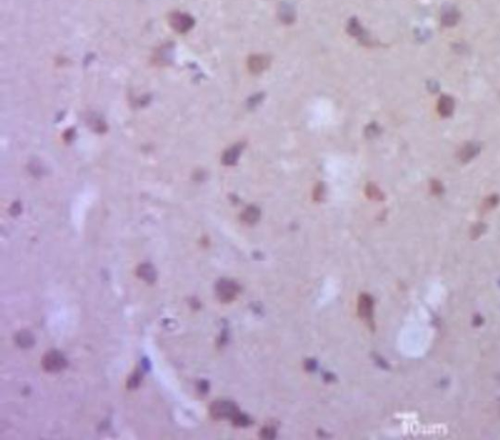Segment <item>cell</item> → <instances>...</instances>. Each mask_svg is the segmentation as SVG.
Masks as SVG:
<instances>
[{
  "label": "cell",
  "instance_id": "obj_1",
  "mask_svg": "<svg viewBox=\"0 0 500 440\" xmlns=\"http://www.w3.org/2000/svg\"><path fill=\"white\" fill-rule=\"evenodd\" d=\"M41 365L44 371L48 373H59L68 366V360L58 350L47 351L41 359Z\"/></svg>",
  "mask_w": 500,
  "mask_h": 440
},
{
  "label": "cell",
  "instance_id": "obj_2",
  "mask_svg": "<svg viewBox=\"0 0 500 440\" xmlns=\"http://www.w3.org/2000/svg\"><path fill=\"white\" fill-rule=\"evenodd\" d=\"M240 412L236 403L229 400H217L210 405V415L215 420H233Z\"/></svg>",
  "mask_w": 500,
  "mask_h": 440
},
{
  "label": "cell",
  "instance_id": "obj_3",
  "mask_svg": "<svg viewBox=\"0 0 500 440\" xmlns=\"http://www.w3.org/2000/svg\"><path fill=\"white\" fill-rule=\"evenodd\" d=\"M239 291L240 287L234 281L222 279L217 282L216 295L221 303H229L233 302Z\"/></svg>",
  "mask_w": 500,
  "mask_h": 440
},
{
  "label": "cell",
  "instance_id": "obj_4",
  "mask_svg": "<svg viewBox=\"0 0 500 440\" xmlns=\"http://www.w3.org/2000/svg\"><path fill=\"white\" fill-rule=\"evenodd\" d=\"M169 23L172 28L178 32H187L195 25V20L191 16L182 12H174L169 17Z\"/></svg>",
  "mask_w": 500,
  "mask_h": 440
},
{
  "label": "cell",
  "instance_id": "obj_5",
  "mask_svg": "<svg viewBox=\"0 0 500 440\" xmlns=\"http://www.w3.org/2000/svg\"><path fill=\"white\" fill-rule=\"evenodd\" d=\"M358 314L363 320L372 323L373 300L369 295L364 294L360 297L358 303Z\"/></svg>",
  "mask_w": 500,
  "mask_h": 440
},
{
  "label": "cell",
  "instance_id": "obj_6",
  "mask_svg": "<svg viewBox=\"0 0 500 440\" xmlns=\"http://www.w3.org/2000/svg\"><path fill=\"white\" fill-rule=\"evenodd\" d=\"M270 60L267 56L252 55L248 58L247 66L252 74H260L269 67Z\"/></svg>",
  "mask_w": 500,
  "mask_h": 440
},
{
  "label": "cell",
  "instance_id": "obj_7",
  "mask_svg": "<svg viewBox=\"0 0 500 440\" xmlns=\"http://www.w3.org/2000/svg\"><path fill=\"white\" fill-rule=\"evenodd\" d=\"M136 273L140 279L149 284L155 283L157 280V271L155 267L149 263H143L139 265Z\"/></svg>",
  "mask_w": 500,
  "mask_h": 440
},
{
  "label": "cell",
  "instance_id": "obj_8",
  "mask_svg": "<svg viewBox=\"0 0 500 440\" xmlns=\"http://www.w3.org/2000/svg\"><path fill=\"white\" fill-rule=\"evenodd\" d=\"M15 342L18 346H20L23 349H28L35 344L33 335L29 331L27 330L18 332L15 336Z\"/></svg>",
  "mask_w": 500,
  "mask_h": 440
},
{
  "label": "cell",
  "instance_id": "obj_9",
  "mask_svg": "<svg viewBox=\"0 0 500 440\" xmlns=\"http://www.w3.org/2000/svg\"><path fill=\"white\" fill-rule=\"evenodd\" d=\"M295 15L296 14H295L294 7L291 4H289L287 2H283L280 5L279 18L284 24H286V25L292 24L295 20Z\"/></svg>",
  "mask_w": 500,
  "mask_h": 440
},
{
  "label": "cell",
  "instance_id": "obj_10",
  "mask_svg": "<svg viewBox=\"0 0 500 440\" xmlns=\"http://www.w3.org/2000/svg\"><path fill=\"white\" fill-rule=\"evenodd\" d=\"M454 108V102L452 98L449 96H442L439 100L438 103V111L441 116L443 117H449Z\"/></svg>",
  "mask_w": 500,
  "mask_h": 440
},
{
  "label": "cell",
  "instance_id": "obj_11",
  "mask_svg": "<svg viewBox=\"0 0 500 440\" xmlns=\"http://www.w3.org/2000/svg\"><path fill=\"white\" fill-rule=\"evenodd\" d=\"M243 150L242 145H236L234 147L230 148L228 151L225 152L222 158L223 164L226 165H232L237 163L239 160V157L241 155V152Z\"/></svg>",
  "mask_w": 500,
  "mask_h": 440
},
{
  "label": "cell",
  "instance_id": "obj_12",
  "mask_svg": "<svg viewBox=\"0 0 500 440\" xmlns=\"http://www.w3.org/2000/svg\"><path fill=\"white\" fill-rule=\"evenodd\" d=\"M348 32L355 36V38H359L360 40L362 41H368L367 40V35H365V30L364 28H362V26L360 25L359 21L356 19V18H353L350 21H349V24H348Z\"/></svg>",
  "mask_w": 500,
  "mask_h": 440
},
{
  "label": "cell",
  "instance_id": "obj_13",
  "mask_svg": "<svg viewBox=\"0 0 500 440\" xmlns=\"http://www.w3.org/2000/svg\"><path fill=\"white\" fill-rule=\"evenodd\" d=\"M260 218V210L256 206H248L242 214V219L247 224H254Z\"/></svg>",
  "mask_w": 500,
  "mask_h": 440
},
{
  "label": "cell",
  "instance_id": "obj_14",
  "mask_svg": "<svg viewBox=\"0 0 500 440\" xmlns=\"http://www.w3.org/2000/svg\"><path fill=\"white\" fill-rule=\"evenodd\" d=\"M459 20V14L455 10H447L442 16V23L446 27L454 26Z\"/></svg>",
  "mask_w": 500,
  "mask_h": 440
},
{
  "label": "cell",
  "instance_id": "obj_15",
  "mask_svg": "<svg viewBox=\"0 0 500 440\" xmlns=\"http://www.w3.org/2000/svg\"><path fill=\"white\" fill-rule=\"evenodd\" d=\"M477 151H478V148L473 145V144H467L461 151V154H460V158L463 162H468L470 161L472 158H474V156L477 154Z\"/></svg>",
  "mask_w": 500,
  "mask_h": 440
},
{
  "label": "cell",
  "instance_id": "obj_16",
  "mask_svg": "<svg viewBox=\"0 0 500 440\" xmlns=\"http://www.w3.org/2000/svg\"><path fill=\"white\" fill-rule=\"evenodd\" d=\"M142 378H143V374H142V372L138 371V370L134 372V373L130 376V378L128 379V382H127V387H128L129 389H136V388L140 385V384H141V382H142Z\"/></svg>",
  "mask_w": 500,
  "mask_h": 440
},
{
  "label": "cell",
  "instance_id": "obj_17",
  "mask_svg": "<svg viewBox=\"0 0 500 440\" xmlns=\"http://www.w3.org/2000/svg\"><path fill=\"white\" fill-rule=\"evenodd\" d=\"M232 421H233V424L237 426H248L250 423L248 416H246L245 414H242L241 412L238 413Z\"/></svg>",
  "mask_w": 500,
  "mask_h": 440
},
{
  "label": "cell",
  "instance_id": "obj_18",
  "mask_svg": "<svg viewBox=\"0 0 500 440\" xmlns=\"http://www.w3.org/2000/svg\"><path fill=\"white\" fill-rule=\"evenodd\" d=\"M276 435H277V431L272 426L263 427L260 431V437L262 439H274L276 437Z\"/></svg>",
  "mask_w": 500,
  "mask_h": 440
},
{
  "label": "cell",
  "instance_id": "obj_19",
  "mask_svg": "<svg viewBox=\"0 0 500 440\" xmlns=\"http://www.w3.org/2000/svg\"><path fill=\"white\" fill-rule=\"evenodd\" d=\"M318 367V363L316 362L315 359H307L305 362V368L309 372L315 371Z\"/></svg>",
  "mask_w": 500,
  "mask_h": 440
},
{
  "label": "cell",
  "instance_id": "obj_20",
  "mask_svg": "<svg viewBox=\"0 0 500 440\" xmlns=\"http://www.w3.org/2000/svg\"><path fill=\"white\" fill-rule=\"evenodd\" d=\"M198 386H199V390H200V392H202V393H206V392H208V390H209V384H208V382H206V381H201V382L199 383Z\"/></svg>",
  "mask_w": 500,
  "mask_h": 440
},
{
  "label": "cell",
  "instance_id": "obj_21",
  "mask_svg": "<svg viewBox=\"0 0 500 440\" xmlns=\"http://www.w3.org/2000/svg\"><path fill=\"white\" fill-rule=\"evenodd\" d=\"M325 379L326 382H331V381H333L334 376H333V375H331V374H326L325 376Z\"/></svg>",
  "mask_w": 500,
  "mask_h": 440
}]
</instances>
